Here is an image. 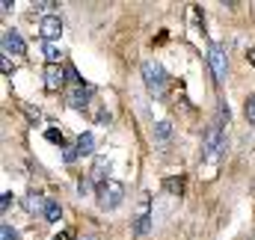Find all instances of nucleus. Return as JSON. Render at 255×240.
I'll return each instance as SVG.
<instances>
[{
	"mask_svg": "<svg viewBox=\"0 0 255 240\" xmlns=\"http://www.w3.org/2000/svg\"><path fill=\"white\" fill-rule=\"evenodd\" d=\"M65 80H71V86H83V80H80V74L71 68V65H65Z\"/></svg>",
	"mask_w": 255,
	"mask_h": 240,
	"instance_id": "obj_22",
	"label": "nucleus"
},
{
	"mask_svg": "<svg viewBox=\"0 0 255 240\" xmlns=\"http://www.w3.org/2000/svg\"><path fill=\"white\" fill-rule=\"evenodd\" d=\"M107 175H110V160H107V157L101 154V157L95 160V169L89 172V178H92V181H98V184H104V181H110Z\"/></svg>",
	"mask_w": 255,
	"mask_h": 240,
	"instance_id": "obj_12",
	"label": "nucleus"
},
{
	"mask_svg": "<svg viewBox=\"0 0 255 240\" xmlns=\"http://www.w3.org/2000/svg\"><path fill=\"white\" fill-rule=\"evenodd\" d=\"M92 98H95V86H92V83H83V86H71V89H68L65 104H68L71 110H83V107H89Z\"/></svg>",
	"mask_w": 255,
	"mask_h": 240,
	"instance_id": "obj_4",
	"label": "nucleus"
},
{
	"mask_svg": "<svg viewBox=\"0 0 255 240\" xmlns=\"http://www.w3.org/2000/svg\"><path fill=\"white\" fill-rule=\"evenodd\" d=\"M142 80H145V89L154 95V98H163L166 89H169V77H166V68L157 60H145L142 62Z\"/></svg>",
	"mask_w": 255,
	"mask_h": 240,
	"instance_id": "obj_1",
	"label": "nucleus"
},
{
	"mask_svg": "<svg viewBox=\"0 0 255 240\" xmlns=\"http://www.w3.org/2000/svg\"><path fill=\"white\" fill-rule=\"evenodd\" d=\"M208 65H211V71H214V80L223 83L226 74H229V60H226V51H223L220 45H211V48H208Z\"/></svg>",
	"mask_w": 255,
	"mask_h": 240,
	"instance_id": "obj_5",
	"label": "nucleus"
},
{
	"mask_svg": "<svg viewBox=\"0 0 255 240\" xmlns=\"http://www.w3.org/2000/svg\"><path fill=\"white\" fill-rule=\"evenodd\" d=\"M42 54H45L48 65H60V60H63V51H60L54 42H42Z\"/></svg>",
	"mask_w": 255,
	"mask_h": 240,
	"instance_id": "obj_13",
	"label": "nucleus"
},
{
	"mask_svg": "<svg viewBox=\"0 0 255 240\" xmlns=\"http://www.w3.org/2000/svg\"><path fill=\"white\" fill-rule=\"evenodd\" d=\"M0 240H18V232H15L12 223H3L0 226Z\"/></svg>",
	"mask_w": 255,
	"mask_h": 240,
	"instance_id": "obj_19",
	"label": "nucleus"
},
{
	"mask_svg": "<svg viewBox=\"0 0 255 240\" xmlns=\"http://www.w3.org/2000/svg\"><path fill=\"white\" fill-rule=\"evenodd\" d=\"M220 154H226V136H223L220 124L214 121V124L205 130V139H202V157H205V160H217Z\"/></svg>",
	"mask_w": 255,
	"mask_h": 240,
	"instance_id": "obj_3",
	"label": "nucleus"
},
{
	"mask_svg": "<svg viewBox=\"0 0 255 240\" xmlns=\"http://www.w3.org/2000/svg\"><path fill=\"white\" fill-rule=\"evenodd\" d=\"M45 139H48V142H54V145H63V142H65V136H63V130H60V127H48V130H45Z\"/></svg>",
	"mask_w": 255,
	"mask_h": 240,
	"instance_id": "obj_17",
	"label": "nucleus"
},
{
	"mask_svg": "<svg viewBox=\"0 0 255 240\" xmlns=\"http://www.w3.org/2000/svg\"><path fill=\"white\" fill-rule=\"evenodd\" d=\"M60 217H63L60 202H48V208H45V220H48V223H60Z\"/></svg>",
	"mask_w": 255,
	"mask_h": 240,
	"instance_id": "obj_15",
	"label": "nucleus"
},
{
	"mask_svg": "<svg viewBox=\"0 0 255 240\" xmlns=\"http://www.w3.org/2000/svg\"><path fill=\"white\" fill-rule=\"evenodd\" d=\"M83 240H98V238H83Z\"/></svg>",
	"mask_w": 255,
	"mask_h": 240,
	"instance_id": "obj_29",
	"label": "nucleus"
},
{
	"mask_svg": "<svg viewBox=\"0 0 255 240\" xmlns=\"http://www.w3.org/2000/svg\"><path fill=\"white\" fill-rule=\"evenodd\" d=\"M39 33H42L45 42L60 39V36H63V21H60V15H45L42 24H39Z\"/></svg>",
	"mask_w": 255,
	"mask_h": 240,
	"instance_id": "obj_7",
	"label": "nucleus"
},
{
	"mask_svg": "<svg viewBox=\"0 0 255 240\" xmlns=\"http://www.w3.org/2000/svg\"><path fill=\"white\" fill-rule=\"evenodd\" d=\"M244 116H247V121H255V95L247 98V104H244Z\"/></svg>",
	"mask_w": 255,
	"mask_h": 240,
	"instance_id": "obj_20",
	"label": "nucleus"
},
{
	"mask_svg": "<svg viewBox=\"0 0 255 240\" xmlns=\"http://www.w3.org/2000/svg\"><path fill=\"white\" fill-rule=\"evenodd\" d=\"M95 199H98V208L101 211H116L125 202V184L122 181H113V178L104 181V184H98Z\"/></svg>",
	"mask_w": 255,
	"mask_h": 240,
	"instance_id": "obj_2",
	"label": "nucleus"
},
{
	"mask_svg": "<svg viewBox=\"0 0 255 240\" xmlns=\"http://www.w3.org/2000/svg\"><path fill=\"white\" fill-rule=\"evenodd\" d=\"M110 119H113V116H110L107 110H104V113H98V121H101V124H110Z\"/></svg>",
	"mask_w": 255,
	"mask_h": 240,
	"instance_id": "obj_27",
	"label": "nucleus"
},
{
	"mask_svg": "<svg viewBox=\"0 0 255 240\" xmlns=\"http://www.w3.org/2000/svg\"><path fill=\"white\" fill-rule=\"evenodd\" d=\"M250 62H253V65H255V48H253V51H250Z\"/></svg>",
	"mask_w": 255,
	"mask_h": 240,
	"instance_id": "obj_28",
	"label": "nucleus"
},
{
	"mask_svg": "<svg viewBox=\"0 0 255 240\" xmlns=\"http://www.w3.org/2000/svg\"><path fill=\"white\" fill-rule=\"evenodd\" d=\"M12 202H15V196H12V193H3V196H0V211L6 214V211L12 208Z\"/></svg>",
	"mask_w": 255,
	"mask_h": 240,
	"instance_id": "obj_23",
	"label": "nucleus"
},
{
	"mask_svg": "<svg viewBox=\"0 0 255 240\" xmlns=\"http://www.w3.org/2000/svg\"><path fill=\"white\" fill-rule=\"evenodd\" d=\"M77 157H80V154H77V148H74V145H68V148L63 151V160H65V163H74Z\"/></svg>",
	"mask_w": 255,
	"mask_h": 240,
	"instance_id": "obj_24",
	"label": "nucleus"
},
{
	"mask_svg": "<svg viewBox=\"0 0 255 240\" xmlns=\"http://www.w3.org/2000/svg\"><path fill=\"white\" fill-rule=\"evenodd\" d=\"M74 148H77V154H80V157H86V154H92V151H95V136H92L89 130H83V133L77 136V142H74Z\"/></svg>",
	"mask_w": 255,
	"mask_h": 240,
	"instance_id": "obj_11",
	"label": "nucleus"
},
{
	"mask_svg": "<svg viewBox=\"0 0 255 240\" xmlns=\"http://www.w3.org/2000/svg\"><path fill=\"white\" fill-rule=\"evenodd\" d=\"M77 193H80V196H89V193H98V187H95V181L86 175V178L77 181Z\"/></svg>",
	"mask_w": 255,
	"mask_h": 240,
	"instance_id": "obj_16",
	"label": "nucleus"
},
{
	"mask_svg": "<svg viewBox=\"0 0 255 240\" xmlns=\"http://www.w3.org/2000/svg\"><path fill=\"white\" fill-rule=\"evenodd\" d=\"M169 136H172V124H169V121H157V124H154V139H157V142H166Z\"/></svg>",
	"mask_w": 255,
	"mask_h": 240,
	"instance_id": "obj_14",
	"label": "nucleus"
},
{
	"mask_svg": "<svg viewBox=\"0 0 255 240\" xmlns=\"http://www.w3.org/2000/svg\"><path fill=\"white\" fill-rule=\"evenodd\" d=\"M0 9H3V12H12V9H15V0H3Z\"/></svg>",
	"mask_w": 255,
	"mask_h": 240,
	"instance_id": "obj_26",
	"label": "nucleus"
},
{
	"mask_svg": "<svg viewBox=\"0 0 255 240\" xmlns=\"http://www.w3.org/2000/svg\"><path fill=\"white\" fill-rule=\"evenodd\" d=\"M166 190H169L172 196H181V193H184V181H181V175H178V178H166Z\"/></svg>",
	"mask_w": 255,
	"mask_h": 240,
	"instance_id": "obj_18",
	"label": "nucleus"
},
{
	"mask_svg": "<svg viewBox=\"0 0 255 240\" xmlns=\"http://www.w3.org/2000/svg\"><path fill=\"white\" fill-rule=\"evenodd\" d=\"M151 232V217H148V196H142L139 202V217L133 220V235L136 238H145Z\"/></svg>",
	"mask_w": 255,
	"mask_h": 240,
	"instance_id": "obj_8",
	"label": "nucleus"
},
{
	"mask_svg": "<svg viewBox=\"0 0 255 240\" xmlns=\"http://www.w3.org/2000/svg\"><path fill=\"white\" fill-rule=\"evenodd\" d=\"M63 83H65V68L63 65H48L45 68V89L57 92V89H63Z\"/></svg>",
	"mask_w": 255,
	"mask_h": 240,
	"instance_id": "obj_9",
	"label": "nucleus"
},
{
	"mask_svg": "<svg viewBox=\"0 0 255 240\" xmlns=\"http://www.w3.org/2000/svg\"><path fill=\"white\" fill-rule=\"evenodd\" d=\"M3 54L6 57H24L27 54V42L18 30H3Z\"/></svg>",
	"mask_w": 255,
	"mask_h": 240,
	"instance_id": "obj_6",
	"label": "nucleus"
},
{
	"mask_svg": "<svg viewBox=\"0 0 255 240\" xmlns=\"http://www.w3.org/2000/svg\"><path fill=\"white\" fill-rule=\"evenodd\" d=\"M232 119V110H229V104H220V113H217V124H229Z\"/></svg>",
	"mask_w": 255,
	"mask_h": 240,
	"instance_id": "obj_21",
	"label": "nucleus"
},
{
	"mask_svg": "<svg viewBox=\"0 0 255 240\" xmlns=\"http://www.w3.org/2000/svg\"><path fill=\"white\" fill-rule=\"evenodd\" d=\"M21 208L30 214V217H36V214H45V208H48V202L39 196V193H27L24 196V202H21Z\"/></svg>",
	"mask_w": 255,
	"mask_h": 240,
	"instance_id": "obj_10",
	"label": "nucleus"
},
{
	"mask_svg": "<svg viewBox=\"0 0 255 240\" xmlns=\"http://www.w3.org/2000/svg\"><path fill=\"white\" fill-rule=\"evenodd\" d=\"M0 68H3V77H9V74H12V62H9V57H6V54L0 57Z\"/></svg>",
	"mask_w": 255,
	"mask_h": 240,
	"instance_id": "obj_25",
	"label": "nucleus"
}]
</instances>
